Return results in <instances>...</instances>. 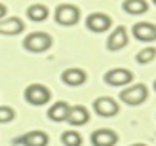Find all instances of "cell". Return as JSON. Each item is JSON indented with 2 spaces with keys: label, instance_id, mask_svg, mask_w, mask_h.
<instances>
[{
  "label": "cell",
  "instance_id": "cell-1",
  "mask_svg": "<svg viewBox=\"0 0 156 146\" xmlns=\"http://www.w3.org/2000/svg\"><path fill=\"white\" fill-rule=\"evenodd\" d=\"M50 46H51V36L46 32H30L23 40V48L33 53H42L46 49H50Z\"/></svg>",
  "mask_w": 156,
  "mask_h": 146
},
{
  "label": "cell",
  "instance_id": "cell-2",
  "mask_svg": "<svg viewBox=\"0 0 156 146\" xmlns=\"http://www.w3.org/2000/svg\"><path fill=\"white\" fill-rule=\"evenodd\" d=\"M25 99L30 103V104H46L51 99V93L50 89L42 86V83H30V86L25 89Z\"/></svg>",
  "mask_w": 156,
  "mask_h": 146
},
{
  "label": "cell",
  "instance_id": "cell-3",
  "mask_svg": "<svg viewBox=\"0 0 156 146\" xmlns=\"http://www.w3.org/2000/svg\"><path fill=\"white\" fill-rule=\"evenodd\" d=\"M147 95H149V89H147L143 83H135V86H129V87L124 89L120 93V99L126 104L135 106V104H141L147 99Z\"/></svg>",
  "mask_w": 156,
  "mask_h": 146
},
{
  "label": "cell",
  "instance_id": "cell-4",
  "mask_svg": "<svg viewBox=\"0 0 156 146\" xmlns=\"http://www.w3.org/2000/svg\"><path fill=\"white\" fill-rule=\"evenodd\" d=\"M78 19H80V10H78L76 6H73V4H61V6H57L55 21L59 23V25L71 27V25H74Z\"/></svg>",
  "mask_w": 156,
  "mask_h": 146
},
{
  "label": "cell",
  "instance_id": "cell-5",
  "mask_svg": "<svg viewBox=\"0 0 156 146\" xmlns=\"http://www.w3.org/2000/svg\"><path fill=\"white\" fill-rule=\"evenodd\" d=\"M105 83L107 86H126L133 80V74L126 68H112V70H108L105 74Z\"/></svg>",
  "mask_w": 156,
  "mask_h": 146
},
{
  "label": "cell",
  "instance_id": "cell-6",
  "mask_svg": "<svg viewBox=\"0 0 156 146\" xmlns=\"http://www.w3.org/2000/svg\"><path fill=\"white\" fill-rule=\"evenodd\" d=\"M93 108H95V112L99 116L108 118V116H116V114H118V103L111 97H99L97 101L93 103Z\"/></svg>",
  "mask_w": 156,
  "mask_h": 146
},
{
  "label": "cell",
  "instance_id": "cell-7",
  "mask_svg": "<svg viewBox=\"0 0 156 146\" xmlns=\"http://www.w3.org/2000/svg\"><path fill=\"white\" fill-rule=\"evenodd\" d=\"M128 46V30L126 27H116L111 36H108V40H107V48L108 49H112V51H118L122 48H126Z\"/></svg>",
  "mask_w": 156,
  "mask_h": 146
},
{
  "label": "cell",
  "instance_id": "cell-8",
  "mask_svg": "<svg viewBox=\"0 0 156 146\" xmlns=\"http://www.w3.org/2000/svg\"><path fill=\"white\" fill-rule=\"evenodd\" d=\"M112 19L108 17L107 13H91L88 15V19H86V25H88L90 30H93V32H103V30H107L108 27H111Z\"/></svg>",
  "mask_w": 156,
  "mask_h": 146
},
{
  "label": "cell",
  "instance_id": "cell-9",
  "mask_svg": "<svg viewBox=\"0 0 156 146\" xmlns=\"http://www.w3.org/2000/svg\"><path fill=\"white\" fill-rule=\"evenodd\" d=\"M116 141H118V135L112 129H97V131L91 133V144L93 146H114Z\"/></svg>",
  "mask_w": 156,
  "mask_h": 146
},
{
  "label": "cell",
  "instance_id": "cell-10",
  "mask_svg": "<svg viewBox=\"0 0 156 146\" xmlns=\"http://www.w3.org/2000/svg\"><path fill=\"white\" fill-rule=\"evenodd\" d=\"M88 120H90V114L86 110V106L76 104V106H71V108H69L67 121L71 125H84V124H88Z\"/></svg>",
  "mask_w": 156,
  "mask_h": 146
},
{
  "label": "cell",
  "instance_id": "cell-11",
  "mask_svg": "<svg viewBox=\"0 0 156 146\" xmlns=\"http://www.w3.org/2000/svg\"><path fill=\"white\" fill-rule=\"evenodd\" d=\"M48 141H50V137L44 131H30L27 135H23L21 139H17V142L23 146H46Z\"/></svg>",
  "mask_w": 156,
  "mask_h": 146
},
{
  "label": "cell",
  "instance_id": "cell-12",
  "mask_svg": "<svg viewBox=\"0 0 156 146\" xmlns=\"http://www.w3.org/2000/svg\"><path fill=\"white\" fill-rule=\"evenodd\" d=\"M133 34H135L137 40L152 42V40H156V27L152 23H137L133 27Z\"/></svg>",
  "mask_w": 156,
  "mask_h": 146
},
{
  "label": "cell",
  "instance_id": "cell-13",
  "mask_svg": "<svg viewBox=\"0 0 156 146\" xmlns=\"http://www.w3.org/2000/svg\"><path fill=\"white\" fill-rule=\"evenodd\" d=\"M25 29V23L19 17H8V19H0V32L2 34H19Z\"/></svg>",
  "mask_w": 156,
  "mask_h": 146
},
{
  "label": "cell",
  "instance_id": "cell-14",
  "mask_svg": "<svg viewBox=\"0 0 156 146\" xmlns=\"http://www.w3.org/2000/svg\"><path fill=\"white\" fill-rule=\"evenodd\" d=\"M61 80H63L67 86H82L86 82V72L82 68H67V70L61 74Z\"/></svg>",
  "mask_w": 156,
  "mask_h": 146
},
{
  "label": "cell",
  "instance_id": "cell-15",
  "mask_svg": "<svg viewBox=\"0 0 156 146\" xmlns=\"http://www.w3.org/2000/svg\"><path fill=\"white\" fill-rule=\"evenodd\" d=\"M69 106L65 101H59V103H55L51 106V108L48 110V118L50 120H53V121H63V120H67V114H69Z\"/></svg>",
  "mask_w": 156,
  "mask_h": 146
},
{
  "label": "cell",
  "instance_id": "cell-16",
  "mask_svg": "<svg viewBox=\"0 0 156 146\" xmlns=\"http://www.w3.org/2000/svg\"><path fill=\"white\" fill-rule=\"evenodd\" d=\"M122 8L126 10L128 13H145L147 10H149V4H147V0H124Z\"/></svg>",
  "mask_w": 156,
  "mask_h": 146
},
{
  "label": "cell",
  "instance_id": "cell-17",
  "mask_svg": "<svg viewBox=\"0 0 156 146\" xmlns=\"http://www.w3.org/2000/svg\"><path fill=\"white\" fill-rule=\"evenodd\" d=\"M27 15H29L30 21H44L48 17V8L42 6V4H33L27 10Z\"/></svg>",
  "mask_w": 156,
  "mask_h": 146
},
{
  "label": "cell",
  "instance_id": "cell-18",
  "mask_svg": "<svg viewBox=\"0 0 156 146\" xmlns=\"http://www.w3.org/2000/svg\"><path fill=\"white\" fill-rule=\"evenodd\" d=\"M61 141H63L65 146H80L82 144V137L76 131H65L61 135Z\"/></svg>",
  "mask_w": 156,
  "mask_h": 146
},
{
  "label": "cell",
  "instance_id": "cell-19",
  "mask_svg": "<svg viewBox=\"0 0 156 146\" xmlns=\"http://www.w3.org/2000/svg\"><path fill=\"white\" fill-rule=\"evenodd\" d=\"M154 55H156V49H154V48H147V49H143V51H139L137 63L147 65V63H151V61L154 59Z\"/></svg>",
  "mask_w": 156,
  "mask_h": 146
},
{
  "label": "cell",
  "instance_id": "cell-20",
  "mask_svg": "<svg viewBox=\"0 0 156 146\" xmlns=\"http://www.w3.org/2000/svg\"><path fill=\"white\" fill-rule=\"evenodd\" d=\"M15 118V112L12 106H0V124H8Z\"/></svg>",
  "mask_w": 156,
  "mask_h": 146
},
{
  "label": "cell",
  "instance_id": "cell-21",
  "mask_svg": "<svg viewBox=\"0 0 156 146\" xmlns=\"http://www.w3.org/2000/svg\"><path fill=\"white\" fill-rule=\"evenodd\" d=\"M6 10H8V8H6L4 4H0V19H4V15H6Z\"/></svg>",
  "mask_w": 156,
  "mask_h": 146
},
{
  "label": "cell",
  "instance_id": "cell-22",
  "mask_svg": "<svg viewBox=\"0 0 156 146\" xmlns=\"http://www.w3.org/2000/svg\"><path fill=\"white\" fill-rule=\"evenodd\" d=\"M129 146H147V144H129Z\"/></svg>",
  "mask_w": 156,
  "mask_h": 146
}]
</instances>
